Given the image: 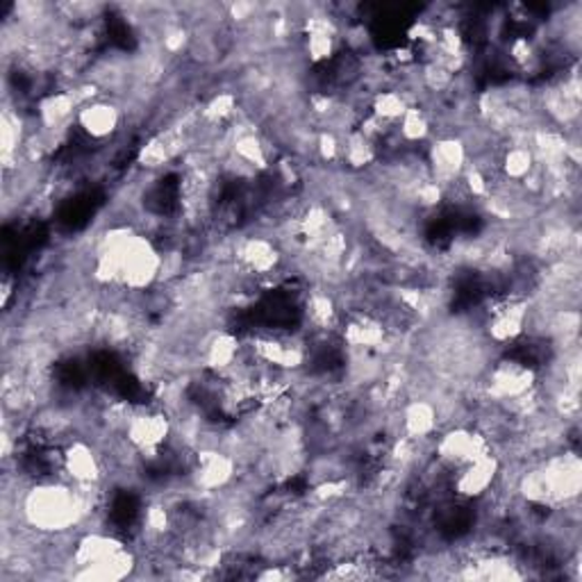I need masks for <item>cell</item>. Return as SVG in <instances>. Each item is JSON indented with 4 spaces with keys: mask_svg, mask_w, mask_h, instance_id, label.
Wrapping results in <instances>:
<instances>
[{
    "mask_svg": "<svg viewBox=\"0 0 582 582\" xmlns=\"http://www.w3.org/2000/svg\"><path fill=\"white\" fill-rule=\"evenodd\" d=\"M121 121L123 110H118L116 103H112L110 98H96L80 107L75 116V126L87 139L103 142L121 131Z\"/></svg>",
    "mask_w": 582,
    "mask_h": 582,
    "instance_id": "1",
    "label": "cell"
},
{
    "mask_svg": "<svg viewBox=\"0 0 582 582\" xmlns=\"http://www.w3.org/2000/svg\"><path fill=\"white\" fill-rule=\"evenodd\" d=\"M498 469H501V460L493 453L457 469L453 476L455 496H463L467 501H478V498H482L496 485Z\"/></svg>",
    "mask_w": 582,
    "mask_h": 582,
    "instance_id": "2",
    "label": "cell"
},
{
    "mask_svg": "<svg viewBox=\"0 0 582 582\" xmlns=\"http://www.w3.org/2000/svg\"><path fill=\"white\" fill-rule=\"evenodd\" d=\"M6 176H14V178H17V183H19L21 169H14V172H6ZM21 178H23V176H21ZM19 189H21V194H30V191H32V187H30V185H21ZM19 189H17L14 194H6V198H12V196H17V194H19Z\"/></svg>",
    "mask_w": 582,
    "mask_h": 582,
    "instance_id": "3",
    "label": "cell"
}]
</instances>
